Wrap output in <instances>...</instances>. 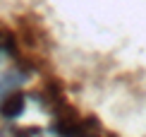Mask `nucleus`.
<instances>
[{
  "label": "nucleus",
  "instance_id": "f03ea898",
  "mask_svg": "<svg viewBox=\"0 0 146 137\" xmlns=\"http://www.w3.org/2000/svg\"><path fill=\"white\" fill-rule=\"evenodd\" d=\"M5 34H7V32H3V29H0V53H3V46H5Z\"/></svg>",
  "mask_w": 146,
  "mask_h": 137
},
{
  "label": "nucleus",
  "instance_id": "f257e3e1",
  "mask_svg": "<svg viewBox=\"0 0 146 137\" xmlns=\"http://www.w3.org/2000/svg\"><path fill=\"white\" fill-rule=\"evenodd\" d=\"M27 111V94L19 89H10L7 94L0 99V116L5 120H17Z\"/></svg>",
  "mask_w": 146,
  "mask_h": 137
}]
</instances>
